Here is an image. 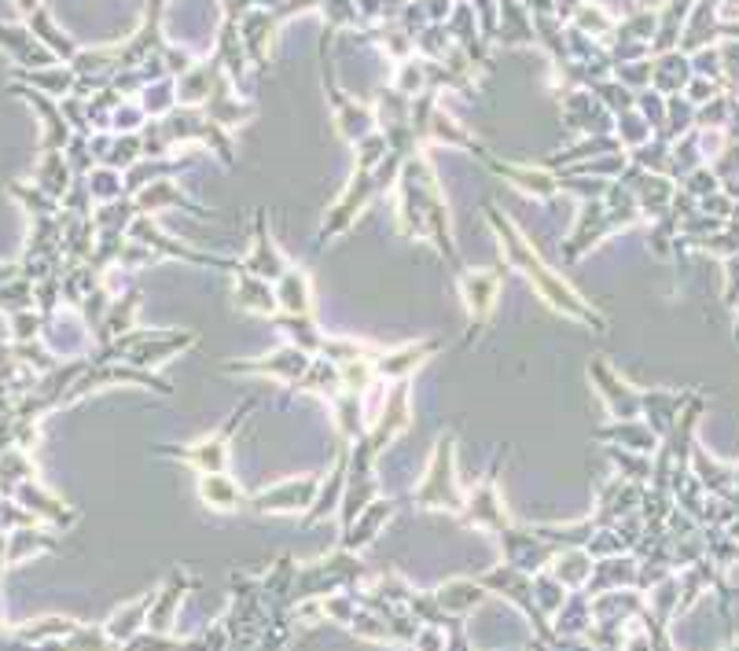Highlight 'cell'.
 Segmentation results:
<instances>
[{"mask_svg":"<svg viewBox=\"0 0 739 651\" xmlns=\"http://www.w3.org/2000/svg\"><path fill=\"white\" fill-rule=\"evenodd\" d=\"M717 55H721V74H728V85L739 88V41L728 38Z\"/></svg>","mask_w":739,"mask_h":651,"instance_id":"obj_1","label":"cell"}]
</instances>
